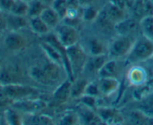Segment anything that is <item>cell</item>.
<instances>
[{
	"mask_svg": "<svg viewBox=\"0 0 153 125\" xmlns=\"http://www.w3.org/2000/svg\"><path fill=\"white\" fill-rule=\"evenodd\" d=\"M29 74L36 82L43 85H50L58 80L61 71L58 64L52 61L42 65L34 66L30 69Z\"/></svg>",
	"mask_w": 153,
	"mask_h": 125,
	"instance_id": "6da1fadb",
	"label": "cell"
},
{
	"mask_svg": "<svg viewBox=\"0 0 153 125\" xmlns=\"http://www.w3.org/2000/svg\"><path fill=\"white\" fill-rule=\"evenodd\" d=\"M130 52L134 61L149 59L153 55V40L143 36L134 42Z\"/></svg>",
	"mask_w": 153,
	"mask_h": 125,
	"instance_id": "7a4b0ae2",
	"label": "cell"
},
{
	"mask_svg": "<svg viewBox=\"0 0 153 125\" xmlns=\"http://www.w3.org/2000/svg\"><path fill=\"white\" fill-rule=\"evenodd\" d=\"M67 54L73 75L74 76L84 69L86 64V56L83 49L76 44L67 47Z\"/></svg>",
	"mask_w": 153,
	"mask_h": 125,
	"instance_id": "3957f363",
	"label": "cell"
},
{
	"mask_svg": "<svg viewBox=\"0 0 153 125\" xmlns=\"http://www.w3.org/2000/svg\"><path fill=\"white\" fill-rule=\"evenodd\" d=\"M134 41L129 36H120L111 43L109 53L114 58H120L131 52Z\"/></svg>",
	"mask_w": 153,
	"mask_h": 125,
	"instance_id": "277c9868",
	"label": "cell"
},
{
	"mask_svg": "<svg viewBox=\"0 0 153 125\" xmlns=\"http://www.w3.org/2000/svg\"><path fill=\"white\" fill-rule=\"evenodd\" d=\"M57 38L64 47L67 48L76 44L79 39V34L73 25L65 24L58 28Z\"/></svg>",
	"mask_w": 153,
	"mask_h": 125,
	"instance_id": "5b68a950",
	"label": "cell"
},
{
	"mask_svg": "<svg viewBox=\"0 0 153 125\" xmlns=\"http://www.w3.org/2000/svg\"><path fill=\"white\" fill-rule=\"evenodd\" d=\"M114 30L119 34V36L131 37L137 34L140 30V22L133 18H128V19L124 18L115 24Z\"/></svg>",
	"mask_w": 153,
	"mask_h": 125,
	"instance_id": "8992f818",
	"label": "cell"
},
{
	"mask_svg": "<svg viewBox=\"0 0 153 125\" xmlns=\"http://www.w3.org/2000/svg\"><path fill=\"white\" fill-rule=\"evenodd\" d=\"M2 89L9 99H17L26 97L34 92V91L30 87L15 85V84L4 85Z\"/></svg>",
	"mask_w": 153,
	"mask_h": 125,
	"instance_id": "52a82bcc",
	"label": "cell"
},
{
	"mask_svg": "<svg viewBox=\"0 0 153 125\" xmlns=\"http://www.w3.org/2000/svg\"><path fill=\"white\" fill-rule=\"evenodd\" d=\"M134 14L140 19L153 15V1L151 0H136L131 4Z\"/></svg>",
	"mask_w": 153,
	"mask_h": 125,
	"instance_id": "ba28073f",
	"label": "cell"
},
{
	"mask_svg": "<svg viewBox=\"0 0 153 125\" xmlns=\"http://www.w3.org/2000/svg\"><path fill=\"white\" fill-rule=\"evenodd\" d=\"M40 17L43 19V22L49 28H52V27H55L56 25H58L61 19L59 14L54 10L52 6H47L42 11L41 14L40 15Z\"/></svg>",
	"mask_w": 153,
	"mask_h": 125,
	"instance_id": "9c48e42d",
	"label": "cell"
},
{
	"mask_svg": "<svg viewBox=\"0 0 153 125\" xmlns=\"http://www.w3.org/2000/svg\"><path fill=\"white\" fill-rule=\"evenodd\" d=\"M119 87V82L114 77L101 78V81L99 85L100 92L105 95H109L114 92Z\"/></svg>",
	"mask_w": 153,
	"mask_h": 125,
	"instance_id": "30bf717a",
	"label": "cell"
},
{
	"mask_svg": "<svg viewBox=\"0 0 153 125\" xmlns=\"http://www.w3.org/2000/svg\"><path fill=\"white\" fill-rule=\"evenodd\" d=\"M102 10L114 22H118L124 19V10L114 5L110 1L103 7Z\"/></svg>",
	"mask_w": 153,
	"mask_h": 125,
	"instance_id": "8fae6325",
	"label": "cell"
},
{
	"mask_svg": "<svg viewBox=\"0 0 153 125\" xmlns=\"http://www.w3.org/2000/svg\"><path fill=\"white\" fill-rule=\"evenodd\" d=\"M4 43L8 49L11 50H18L23 47L25 40L20 34L17 33H10L5 37Z\"/></svg>",
	"mask_w": 153,
	"mask_h": 125,
	"instance_id": "7c38bea8",
	"label": "cell"
},
{
	"mask_svg": "<svg viewBox=\"0 0 153 125\" xmlns=\"http://www.w3.org/2000/svg\"><path fill=\"white\" fill-rule=\"evenodd\" d=\"M5 19L7 26L15 30L23 28L27 25V20L24 16H19L8 13L5 15Z\"/></svg>",
	"mask_w": 153,
	"mask_h": 125,
	"instance_id": "4fadbf2b",
	"label": "cell"
},
{
	"mask_svg": "<svg viewBox=\"0 0 153 125\" xmlns=\"http://www.w3.org/2000/svg\"><path fill=\"white\" fill-rule=\"evenodd\" d=\"M71 84L69 82H64L58 88L54 94V99L57 103H63L67 101L70 95H71Z\"/></svg>",
	"mask_w": 153,
	"mask_h": 125,
	"instance_id": "5bb4252c",
	"label": "cell"
},
{
	"mask_svg": "<svg viewBox=\"0 0 153 125\" xmlns=\"http://www.w3.org/2000/svg\"><path fill=\"white\" fill-rule=\"evenodd\" d=\"M140 28L143 36L153 40V15L142 18L140 20Z\"/></svg>",
	"mask_w": 153,
	"mask_h": 125,
	"instance_id": "9a60e30c",
	"label": "cell"
},
{
	"mask_svg": "<svg viewBox=\"0 0 153 125\" xmlns=\"http://www.w3.org/2000/svg\"><path fill=\"white\" fill-rule=\"evenodd\" d=\"M47 7V4L43 0H33L28 3V16L30 17L40 16L42 11Z\"/></svg>",
	"mask_w": 153,
	"mask_h": 125,
	"instance_id": "2e32d148",
	"label": "cell"
},
{
	"mask_svg": "<svg viewBox=\"0 0 153 125\" xmlns=\"http://www.w3.org/2000/svg\"><path fill=\"white\" fill-rule=\"evenodd\" d=\"M105 62L106 58L104 55H94V58H91L89 62H86L85 67H86L88 71L99 72Z\"/></svg>",
	"mask_w": 153,
	"mask_h": 125,
	"instance_id": "e0dca14e",
	"label": "cell"
},
{
	"mask_svg": "<svg viewBox=\"0 0 153 125\" xmlns=\"http://www.w3.org/2000/svg\"><path fill=\"white\" fill-rule=\"evenodd\" d=\"M117 72V64L114 60L106 61L105 64L102 66L100 71L99 75L101 78L105 77H114Z\"/></svg>",
	"mask_w": 153,
	"mask_h": 125,
	"instance_id": "ac0fdd59",
	"label": "cell"
},
{
	"mask_svg": "<svg viewBox=\"0 0 153 125\" xmlns=\"http://www.w3.org/2000/svg\"><path fill=\"white\" fill-rule=\"evenodd\" d=\"M30 25L33 31L37 34H45L49 31V27L43 22V20L40 16L31 18Z\"/></svg>",
	"mask_w": 153,
	"mask_h": 125,
	"instance_id": "d6986e66",
	"label": "cell"
},
{
	"mask_svg": "<svg viewBox=\"0 0 153 125\" xmlns=\"http://www.w3.org/2000/svg\"><path fill=\"white\" fill-rule=\"evenodd\" d=\"M28 11V3L24 1L23 0H14L13 6L10 9V12L13 14L19 15V16H27Z\"/></svg>",
	"mask_w": 153,
	"mask_h": 125,
	"instance_id": "ffe728a7",
	"label": "cell"
},
{
	"mask_svg": "<svg viewBox=\"0 0 153 125\" xmlns=\"http://www.w3.org/2000/svg\"><path fill=\"white\" fill-rule=\"evenodd\" d=\"M50 6H52L54 10L59 14L61 19L65 17L68 9L67 0H53Z\"/></svg>",
	"mask_w": 153,
	"mask_h": 125,
	"instance_id": "44dd1931",
	"label": "cell"
},
{
	"mask_svg": "<svg viewBox=\"0 0 153 125\" xmlns=\"http://www.w3.org/2000/svg\"><path fill=\"white\" fill-rule=\"evenodd\" d=\"M45 106H46V104L40 100L22 102V103H18L16 104V107L21 108V109H25V110H39V109H43Z\"/></svg>",
	"mask_w": 153,
	"mask_h": 125,
	"instance_id": "7402d4cb",
	"label": "cell"
},
{
	"mask_svg": "<svg viewBox=\"0 0 153 125\" xmlns=\"http://www.w3.org/2000/svg\"><path fill=\"white\" fill-rule=\"evenodd\" d=\"M16 77V73L13 70H4L0 73V82L4 85L13 84Z\"/></svg>",
	"mask_w": 153,
	"mask_h": 125,
	"instance_id": "603a6c76",
	"label": "cell"
},
{
	"mask_svg": "<svg viewBox=\"0 0 153 125\" xmlns=\"http://www.w3.org/2000/svg\"><path fill=\"white\" fill-rule=\"evenodd\" d=\"M99 12L95 8H94L91 6H88L86 8H85L82 12V18L85 20L91 21L94 19H97V16H98Z\"/></svg>",
	"mask_w": 153,
	"mask_h": 125,
	"instance_id": "cb8c5ba5",
	"label": "cell"
},
{
	"mask_svg": "<svg viewBox=\"0 0 153 125\" xmlns=\"http://www.w3.org/2000/svg\"><path fill=\"white\" fill-rule=\"evenodd\" d=\"M90 50L91 53L94 55H103V51H104V47H103L102 43L97 40H94L90 43Z\"/></svg>",
	"mask_w": 153,
	"mask_h": 125,
	"instance_id": "d4e9b609",
	"label": "cell"
},
{
	"mask_svg": "<svg viewBox=\"0 0 153 125\" xmlns=\"http://www.w3.org/2000/svg\"><path fill=\"white\" fill-rule=\"evenodd\" d=\"M133 79H132V80H134L136 84L143 83L146 79V73L142 69H136L135 70H134Z\"/></svg>",
	"mask_w": 153,
	"mask_h": 125,
	"instance_id": "484cf974",
	"label": "cell"
},
{
	"mask_svg": "<svg viewBox=\"0 0 153 125\" xmlns=\"http://www.w3.org/2000/svg\"><path fill=\"white\" fill-rule=\"evenodd\" d=\"M33 123L36 124H52L53 121L52 118L46 115H37L32 120Z\"/></svg>",
	"mask_w": 153,
	"mask_h": 125,
	"instance_id": "4316f807",
	"label": "cell"
},
{
	"mask_svg": "<svg viewBox=\"0 0 153 125\" xmlns=\"http://www.w3.org/2000/svg\"><path fill=\"white\" fill-rule=\"evenodd\" d=\"M87 87V84L85 82H80L76 85V86L73 87L71 90V95L73 97L80 95L82 93V91H85V88Z\"/></svg>",
	"mask_w": 153,
	"mask_h": 125,
	"instance_id": "83f0119b",
	"label": "cell"
},
{
	"mask_svg": "<svg viewBox=\"0 0 153 125\" xmlns=\"http://www.w3.org/2000/svg\"><path fill=\"white\" fill-rule=\"evenodd\" d=\"M100 116L105 121H114L116 120V118L117 117V115L114 111L110 110V109H105V110L102 111Z\"/></svg>",
	"mask_w": 153,
	"mask_h": 125,
	"instance_id": "f1b7e54d",
	"label": "cell"
},
{
	"mask_svg": "<svg viewBox=\"0 0 153 125\" xmlns=\"http://www.w3.org/2000/svg\"><path fill=\"white\" fill-rule=\"evenodd\" d=\"M14 0H0V9L4 11L10 12Z\"/></svg>",
	"mask_w": 153,
	"mask_h": 125,
	"instance_id": "f546056e",
	"label": "cell"
},
{
	"mask_svg": "<svg viewBox=\"0 0 153 125\" xmlns=\"http://www.w3.org/2000/svg\"><path fill=\"white\" fill-rule=\"evenodd\" d=\"M99 88L97 86H95L94 85H87L86 88H85V91H87L88 95L94 96L97 95L99 93Z\"/></svg>",
	"mask_w": 153,
	"mask_h": 125,
	"instance_id": "4dcf8cb0",
	"label": "cell"
},
{
	"mask_svg": "<svg viewBox=\"0 0 153 125\" xmlns=\"http://www.w3.org/2000/svg\"><path fill=\"white\" fill-rule=\"evenodd\" d=\"M7 121L12 124H19V118L18 116L13 112H9L7 114Z\"/></svg>",
	"mask_w": 153,
	"mask_h": 125,
	"instance_id": "1f68e13d",
	"label": "cell"
},
{
	"mask_svg": "<svg viewBox=\"0 0 153 125\" xmlns=\"http://www.w3.org/2000/svg\"><path fill=\"white\" fill-rule=\"evenodd\" d=\"M82 101H83L85 104L88 105V106H94V103H95V99L94 98V97H93V96L88 95V97H84L83 100H82Z\"/></svg>",
	"mask_w": 153,
	"mask_h": 125,
	"instance_id": "d6a6232c",
	"label": "cell"
},
{
	"mask_svg": "<svg viewBox=\"0 0 153 125\" xmlns=\"http://www.w3.org/2000/svg\"><path fill=\"white\" fill-rule=\"evenodd\" d=\"M7 26V22H6L5 15H4L0 11V30L4 29Z\"/></svg>",
	"mask_w": 153,
	"mask_h": 125,
	"instance_id": "836d02e7",
	"label": "cell"
},
{
	"mask_svg": "<svg viewBox=\"0 0 153 125\" xmlns=\"http://www.w3.org/2000/svg\"><path fill=\"white\" fill-rule=\"evenodd\" d=\"M9 98L6 94L4 93V91H3V89H0V103L1 104H3V103H6L7 101H8Z\"/></svg>",
	"mask_w": 153,
	"mask_h": 125,
	"instance_id": "e575fe53",
	"label": "cell"
},
{
	"mask_svg": "<svg viewBox=\"0 0 153 125\" xmlns=\"http://www.w3.org/2000/svg\"><path fill=\"white\" fill-rule=\"evenodd\" d=\"M64 122L62 124H72L73 123V119L72 116H67L66 118H64V119L63 120Z\"/></svg>",
	"mask_w": 153,
	"mask_h": 125,
	"instance_id": "d590c367",
	"label": "cell"
},
{
	"mask_svg": "<svg viewBox=\"0 0 153 125\" xmlns=\"http://www.w3.org/2000/svg\"><path fill=\"white\" fill-rule=\"evenodd\" d=\"M94 1V0H79L80 4H83V5H89Z\"/></svg>",
	"mask_w": 153,
	"mask_h": 125,
	"instance_id": "8d00e7d4",
	"label": "cell"
},
{
	"mask_svg": "<svg viewBox=\"0 0 153 125\" xmlns=\"http://www.w3.org/2000/svg\"><path fill=\"white\" fill-rule=\"evenodd\" d=\"M43 1H44V2L46 3V4H47V3H48V4H52V1H53V0H43Z\"/></svg>",
	"mask_w": 153,
	"mask_h": 125,
	"instance_id": "74e56055",
	"label": "cell"
},
{
	"mask_svg": "<svg viewBox=\"0 0 153 125\" xmlns=\"http://www.w3.org/2000/svg\"><path fill=\"white\" fill-rule=\"evenodd\" d=\"M24 1H26V2H28V3H29L30 1H33V0H23Z\"/></svg>",
	"mask_w": 153,
	"mask_h": 125,
	"instance_id": "f35d334b",
	"label": "cell"
},
{
	"mask_svg": "<svg viewBox=\"0 0 153 125\" xmlns=\"http://www.w3.org/2000/svg\"><path fill=\"white\" fill-rule=\"evenodd\" d=\"M132 1H136V0H132Z\"/></svg>",
	"mask_w": 153,
	"mask_h": 125,
	"instance_id": "ab89813d",
	"label": "cell"
}]
</instances>
